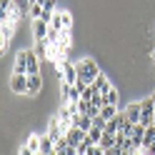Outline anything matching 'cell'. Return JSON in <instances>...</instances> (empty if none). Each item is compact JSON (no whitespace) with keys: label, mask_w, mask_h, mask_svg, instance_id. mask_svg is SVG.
Masks as SVG:
<instances>
[{"label":"cell","mask_w":155,"mask_h":155,"mask_svg":"<svg viewBox=\"0 0 155 155\" xmlns=\"http://www.w3.org/2000/svg\"><path fill=\"white\" fill-rule=\"evenodd\" d=\"M75 68H78V78L85 80V83H93L95 78L100 75V68H98V63H95L93 58H83L80 63H75Z\"/></svg>","instance_id":"obj_1"},{"label":"cell","mask_w":155,"mask_h":155,"mask_svg":"<svg viewBox=\"0 0 155 155\" xmlns=\"http://www.w3.org/2000/svg\"><path fill=\"white\" fill-rule=\"evenodd\" d=\"M140 123L148 128V125H155V100L153 98H145L140 103Z\"/></svg>","instance_id":"obj_2"},{"label":"cell","mask_w":155,"mask_h":155,"mask_svg":"<svg viewBox=\"0 0 155 155\" xmlns=\"http://www.w3.org/2000/svg\"><path fill=\"white\" fill-rule=\"evenodd\" d=\"M58 70H60V75H63V83L75 85V80H78V68H75V63H68V58H63V60H58Z\"/></svg>","instance_id":"obj_3"},{"label":"cell","mask_w":155,"mask_h":155,"mask_svg":"<svg viewBox=\"0 0 155 155\" xmlns=\"http://www.w3.org/2000/svg\"><path fill=\"white\" fill-rule=\"evenodd\" d=\"M10 90L18 95H28V73H13L10 75Z\"/></svg>","instance_id":"obj_4"},{"label":"cell","mask_w":155,"mask_h":155,"mask_svg":"<svg viewBox=\"0 0 155 155\" xmlns=\"http://www.w3.org/2000/svg\"><path fill=\"white\" fill-rule=\"evenodd\" d=\"M48 30H50V23L48 20H43V18L33 20V38H35V43H43L48 38Z\"/></svg>","instance_id":"obj_5"},{"label":"cell","mask_w":155,"mask_h":155,"mask_svg":"<svg viewBox=\"0 0 155 155\" xmlns=\"http://www.w3.org/2000/svg\"><path fill=\"white\" fill-rule=\"evenodd\" d=\"M60 93H63V100L65 103H78V100H80V90H78L75 85H70V83H63L60 85Z\"/></svg>","instance_id":"obj_6"},{"label":"cell","mask_w":155,"mask_h":155,"mask_svg":"<svg viewBox=\"0 0 155 155\" xmlns=\"http://www.w3.org/2000/svg\"><path fill=\"white\" fill-rule=\"evenodd\" d=\"M43 88V78L40 73H35V75H28V95H38Z\"/></svg>","instance_id":"obj_7"},{"label":"cell","mask_w":155,"mask_h":155,"mask_svg":"<svg viewBox=\"0 0 155 155\" xmlns=\"http://www.w3.org/2000/svg\"><path fill=\"white\" fill-rule=\"evenodd\" d=\"M40 153H43V155H53V153H55V140L50 138V133L40 135Z\"/></svg>","instance_id":"obj_8"},{"label":"cell","mask_w":155,"mask_h":155,"mask_svg":"<svg viewBox=\"0 0 155 155\" xmlns=\"http://www.w3.org/2000/svg\"><path fill=\"white\" fill-rule=\"evenodd\" d=\"M125 113V118H128V123H140V103H133V105H128V108L123 110Z\"/></svg>","instance_id":"obj_9"},{"label":"cell","mask_w":155,"mask_h":155,"mask_svg":"<svg viewBox=\"0 0 155 155\" xmlns=\"http://www.w3.org/2000/svg\"><path fill=\"white\" fill-rule=\"evenodd\" d=\"M65 135H68V143H70V145H78V143H80V140H83V138H85L88 133H85L83 128H78V125H73V128L68 130Z\"/></svg>","instance_id":"obj_10"},{"label":"cell","mask_w":155,"mask_h":155,"mask_svg":"<svg viewBox=\"0 0 155 155\" xmlns=\"http://www.w3.org/2000/svg\"><path fill=\"white\" fill-rule=\"evenodd\" d=\"M93 88L98 90V93H103V95H105V93H108V90L113 88V83H108V78H105V75L100 73V75H98V78L93 80Z\"/></svg>","instance_id":"obj_11"},{"label":"cell","mask_w":155,"mask_h":155,"mask_svg":"<svg viewBox=\"0 0 155 155\" xmlns=\"http://www.w3.org/2000/svg\"><path fill=\"white\" fill-rule=\"evenodd\" d=\"M90 145H95V140L90 138V135H85V138H83L80 143H78V145H75V150H78V155H85V153H88V148H90Z\"/></svg>","instance_id":"obj_12"},{"label":"cell","mask_w":155,"mask_h":155,"mask_svg":"<svg viewBox=\"0 0 155 155\" xmlns=\"http://www.w3.org/2000/svg\"><path fill=\"white\" fill-rule=\"evenodd\" d=\"M98 145H103V148L105 150H108V148H113V145H118V140H115V133H108V130H105L103 133V138H100V143Z\"/></svg>","instance_id":"obj_13"},{"label":"cell","mask_w":155,"mask_h":155,"mask_svg":"<svg viewBox=\"0 0 155 155\" xmlns=\"http://www.w3.org/2000/svg\"><path fill=\"white\" fill-rule=\"evenodd\" d=\"M65 13H60V10H55V15H53V20H50V28H55V30H65V18H63Z\"/></svg>","instance_id":"obj_14"},{"label":"cell","mask_w":155,"mask_h":155,"mask_svg":"<svg viewBox=\"0 0 155 155\" xmlns=\"http://www.w3.org/2000/svg\"><path fill=\"white\" fill-rule=\"evenodd\" d=\"M118 113H120V110H118V105H110V103H108V105H103V108H100V115H103L105 120L115 118V115H118Z\"/></svg>","instance_id":"obj_15"},{"label":"cell","mask_w":155,"mask_h":155,"mask_svg":"<svg viewBox=\"0 0 155 155\" xmlns=\"http://www.w3.org/2000/svg\"><path fill=\"white\" fill-rule=\"evenodd\" d=\"M105 103H110V105H118V103H120V93L115 90V88H110L108 93H105Z\"/></svg>","instance_id":"obj_16"},{"label":"cell","mask_w":155,"mask_h":155,"mask_svg":"<svg viewBox=\"0 0 155 155\" xmlns=\"http://www.w3.org/2000/svg\"><path fill=\"white\" fill-rule=\"evenodd\" d=\"M153 143H155V125H148L145 138H143V148H145V145H153Z\"/></svg>","instance_id":"obj_17"},{"label":"cell","mask_w":155,"mask_h":155,"mask_svg":"<svg viewBox=\"0 0 155 155\" xmlns=\"http://www.w3.org/2000/svg\"><path fill=\"white\" fill-rule=\"evenodd\" d=\"M28 148L40 153V135H30V138H28Z\"/></svg>","instance_id":"obj_18"},{"label":"cell","mask_w":155,"mask_h":155,"mask_svg":"<svg viewBox=\"0 0 155 155\" xmlns=\"http://www.w3.org/2000/svg\"><path fill=\"white\" fill-rule=\"evenodd\" d=\"M40 15H43V5L40 3H33L30 5V20H38Z\"/></svg>","instance_id":"obj_19"},{"label":"cell","mask_w":155,"mask_h":155,"mask_svg":"<svg viewBox=\"0 0 155 155\" xmlns=\"http://www.w3.org/2000/svg\"><path fill=\"white\" fill-rule=\"evenodd\" d=\"M78 110H80V115H88L90 113V100L80 98V100H78Z\"/></svg>","instance_id":"obj_20"},{"label":"cell","mask_w":155,"mask_h":155,"mask_svg":"<svg viewBox=\"0 0 155 155\" xmlns=\"http://www.w3.org/2000/svg\"><path fill=\"white\" fill-rule=\"evenodd\" d=\"M103 133H105L103 128H95V125H93V128H90V133H88V135H90V138H93L95 143H100V138H103Z\"/></svg>","instance_id":"obj_21"},{"label":"cell","mask_w":155,"mask_h":155,"mask_svg":"<svg viewBox=\"0 0 155 155\" xmlns=\"http://www.w3.org/2000/svg\"><path fill=\"white\" fill-rule=\"evenodd\" d=\"M85 155H105V148L95 143V145H90V148H88V153H85Z\"/></svg>","instance_id":"obj_22"},{"label":"cell","mask_w":155,"mask_h":155,"mask_svg":"<svg viewBox=\"0 0 155 155\" xmlns=\"http://www.w3.org/2000/svg\"><path fill=\"white\" fill-rule=\"evenodd\" d=\"M93 125H95V128H103V130H105V125H108V120H105L103 115H95V118H93Z\"/></svg>","instance_id":"obj_23"},{"label":"cell","mask_w":155,"mask_h":155,"mask_svg":"<svg viewBox=\"0 0 155 155\" xmlns=\"http://www.w3.org/2000/svg\"><path fill=\"white\" fill-rule=\"evenodd\" d=\"M88 85H90V83H85V80H80V78H78V80H75V88L80 90V95H83L85 90H88Z\"/></svg>","instance_id":"obj_24"},{"label":"cell","mask_w":155,"mask_h":155,"mask_svg":"<svg viewBox=\"0 0 155 155\" xmlns=\"http://www.w3.org/2000/svg\"><path fill=\"white\" fill-rule=\"evenodd\" d=\"M105 155H123V148L113 145V148H108V150H105Z\"/></svg>","instance_id":"obj_25"},{"label":"cell","mask_w":155,"mask_h":155,"mask_svg":"<svg viewBox=\"0 0 155 155\" xmlns=\"http://www.w3.org/2000/svg\"><path fill=\"white\" fill-rule=\"evenodd\" d=\"M20 155H35V150H30L28 145H23V148H20Z\"/></svg>","instance_id":"obj_26"},{"label":"cell","mask_w":155,"mask_h":155,"mask_svg":"<svg viewBox=\"0 0 155 155\" xmlns=\"http://www.w3.org/2000/svg\"><path fill=\"white\" fill-rule=\"evenodd\" d=\"M53 155H55V153H53Z\"/></svg>","instance_id":"obj_27"}]
</instances>
